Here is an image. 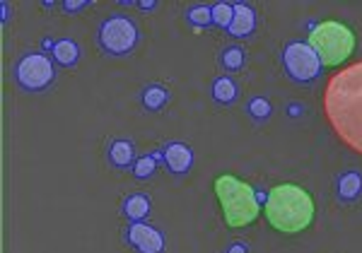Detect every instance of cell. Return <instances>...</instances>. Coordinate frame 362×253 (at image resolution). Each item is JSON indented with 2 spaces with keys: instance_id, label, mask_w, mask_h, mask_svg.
I'll return each instance as SVG.
<instances>
[{
  "instance_id": "5b68a950",
  "label": "cell",
  "mask_w": 362,
  "mask_h": 253,
  "mask_svg": "<svg viewBox=\"0 0 362 253\" xmlns=\"http://www.w3.org/2000/svg\"><path fill=\"white\" fill-rule=\"evenodd\" d=\"M140 27L133 17L124 13H114L104 17L97 27V46L109 58H126L138 49Z\"/></svg>"
},
{
  "instance_id": "2e32d148",
  "label": "cell",
  "mask_w": 362,
  "mask_h": 253,
  "mask_svg": "<svg viewBox=\"0 0 362 253\" xmlns=\"http://www.w3.org/2000/svg\"><path fill=\"white\" fill-rule=\"evenodd\" d=\"M239 97V87L237 82L230 78V75H223V78H215L213 82V99L223 107H232Z\"/></svg>"
},
{
  "instance_id": "277c9868",
  "label": "cell",
  "mask_w": 362,
  "mask_h": 253,
  "mask_svg": "<svg viewBox=\"0 0 362 253\" xmlns=\"http://www.w3.org/2000/svg\"><path fill=\"white\" fill-rule=\"evenodd\" d=\"M307 44L317 51L319 61L324 68H338L358 49V34L353 27L341 20H324L317 27H312Z\"/></svg>"
},
{
  "instance_id": "4fadbf2b",
  "label": "cell",
  "mask_w": 362,
  "mask_h": 253,
  "mask_svg": "<svg viewBox=\"0 0 362 253\" xmlns=\"http://www.w3.org/2000/svg\"><path fill=\"white\" fill-rule=\"evenodd\" d=\"M254 29H256V10L247 3H237L235 5V17H232V25L227 32H230L232 37L242 39V37H249Z\"/></svg>"
},
{
  "instance_id": "9a60e30c",
  "label": "cell",
  "mask_w": 362,
  "mask_h": 253,
  "mask_svg": "<svg viewBox=\"0 0 362 253\" xmlns=\"http://www.w3.org/2000/svg\"><path fill=\"white\" fill-rule=\"evenodd\" d=\"M169 99H172V92L165 85H157V82L145 85L140 90V104H143L145 111H162L169 104Z\"/></svg>"
},
{
  "instance_id": "8992f818",
  "label": "cell",
  "mask_w": 362,
  "mask_h": 253,
  "mask_svg": "<svg viewBox=\"0 0 362 253\" xmlns=\"http://www.w3.org/2000/svg\"><path fill=\"white\" fill-rule=\"evenodd\" d=\"M13 80L22 92L42 94L56 85V63L42 51H27L15 61Z\"/></svg>"
},
{
  "instance_id": "cb8c5ba5",
  "label": "cell",
  "mask_w": 362,
  "mask_h": 253,
  "mask_svg": "<svg viewBox=\"0 0 362 253\" xmlns=\"http://www.w3.org/2000/svg\"><path fill=\"white\" fill-rule=\"evenodd\" d=\"M138 8L140 10H143V13H153V10L157 8V3H155V0H138Z\"/></svg>"
},
{
  "instance_id": "603a6c76",
  "label": "cell",
  "mask_w": 362,
  "mask_h": 253,
  "mask_svg": "<svg viewBox=\"0 0 362 253\" xmlns=\"http://www.w3.org/2000/svg\"><path fill=\"white\" fill-rule=\"evenodd\" d=\"M225 253H249V246H247V244H242V241H235V244L227 246Z\"/></svg>"
},
{
  "instance_id": "52a82bcc",
  "label": "cell",
  "mask_w": 362,
  "mask_h": 253,
  "mask_svg": "<svg viewBox=\"0 0 362 253\" xmlns=\"http://www.w3.org/2000/svg\"><path fill=\"white\" fill-rule=\"evenodd\" d=\"M283 68L290 75V80L300 82V85H309V82L319 80L321 75V61L317 56V51L307 44V41H290L283 49Z\"/></svg>"
},
{
  "instance_id": "e0dca14e",
  "label": "cell",
  "mask_w": 362,
  "mask_h": 253,
  "mask_svg": "<svg viewBox=\"0 0 362 253\" xmlns=\"http://www.w3.org/2000/svg\"><path fill=\"white\" fill-rule=\"evenodd\" d=\"M157 160H162V152H153V155L148 152V155L138 157V162L133 164V176H136L138 181L153 179L157 172Z\"/></svg>"
},
{
  "instance_id": "6da1fadb",
  "label": "cell",
  "mask_w": 362,
  "mask_h": 253,
  "mask_svg": "<svg viewBox=\"0 0 362 253\" xmlns=\"http://www.w3.org/2000/svg\"><path fill=\"white\" fill-rule=\"evenodd\" d=\"M324 109L338 138L362 152V63L346 68L329 82Z\"/></svg>"
},
{
  "instance_id": "ffe728a7",
  "label": "cell",
  "mask_w": 362,
  "mask_h": 253,
  "mask_svg": "<svg viewBox=\"0 0 362 253\" xmlns=\"http://www.w3.org/2000/svg\"><path fill=\"white\" fill-rule=\"evenodd\" d=\"M186 22H191L194 27H210L213 25V8H208V5H194L186 13Z\"/></svg>"
},
{
  "instance_id": "3957f363",
  "label": "cell",
  "mask_w": 362,
  "mask_h": 253,
  "mask_svg": "<svg viewBox=\"0 0 362 253\" xmlns=\"http://www.w3.org/2000/svg\"><path fill=\"white\" fill-rule=\"evenodd\" d=\"M213 193L223 210V220L230 229H244L254 225L261 215V200L254 186L237 179L235 174H220L213 181Z\"/></svg>"
},
{
  "instance_id": "9c48e42d",
  "label": "cell",
  "mask_w": 362,
  "mask_h": 253,
  "mask_svg": "<svg viewBox=\"0 0 362 253\" xmlns=\"http://www.w3.org/2000/svg\"><path fill=\"white\" fill-rule=\"evenodd\" d=\"M162 162L172 174H189L194 167V150L184 143H169L162 147Z\"/></svg>"
},
{
  "instance_id": "ba28073f",
  "label": "cell",
  "mask_w": 362,
  "mask_h": 253,
  "mask_svg": "<svg viewBox=\"0 0 362 253\" xmlns=\"http://www.w3.org/2000/svg\"><path fill=\"white\" fill-rule=\"evenodd\" d=\"M124 239L136 253H165V234L145 222H131L124 232Z\"/></svg>"
},
{
  "instance_id": "d6986e66",
  "label": "cell",
  "mask_w": 362,
  "mask_h": 253,
  "mask_svg": "<svg viewBox=\"0 0 362 253\" xmlns=\"http://www.w3.org/2000/svg\"><path fill=\"white\" fill-rule=\"evenodd\" d=\"M247 111H249V116L254 121H259V123H264L271 119V114H273V107H271V102H268L266 97H254L251 102L247 104Z\"/></svg>"
},
{
  "instance_id": "8fae6325",
  "label": "cell",
  "mask_w": 362,
  "mask_h": 253,
  "mask_svg": "<svg viewBox=\"0 0 362 253\" xmlns=\"http://www.w3.org/2000/svg\"><path fill=\"white\" fill-rule=\"evenodd\" d=\"M336 196L341 203H355L362 198V174L358 169L341 172L336 179Z\"/></svg>"
},
{
  "instance_id": "44dd1931",
  "label": "cell",
  "mask_w": 362,
  "mask_h": 253,
  "mask_svg": "<svg viewBox=\"0 0 362 253\" xmlns=\"http://www.w3.org/2000/svg\"><path fill=\"white\" fill-rule=\"evenodd\" d=\"M232 17H235V5L230 3H218L213 5V25L220 29H230Z\"/></svg>"
},
{
  "instance_id": "7a4b0ae2",
  "label": "cell",
  "mask_w": 362,
  "mask_h": 253,
  "mask_svg": "<svg viewBox=\"0 0 362 253\" xmlns=\"http://www.w3.org/2000/svg\"><path fill=\"white\" fill-rule=\"evenodd\" d=\"M317 200L300 184H278L266 198V220L276 232L297 237L314 225Z\"/></svg>"
},
{
  "instance_id": "d4e9b609",
  "label": "cell",
  "mask_w": 362,
  "mask_h": 253,
  "mask_svg": "<svg viewBox=\"0 0 362 253\" xmlns=\"http://www.w3.org/2000/svg\"><path fill=\"white\" fill-rule=\"evenodd\" d=\"M8 20H10V5L3 3V22H8Z\"/></svg>"
},
{
  "instance_id": "ac0fdd59",
  "label": "cell",
  "mask_w": 362,
  "mask_h": 253,
  "mask_svg": "<svg viewBox=\"0 0 362 253\" xmlns=\"http://www.w3.org/2000/svg\"><path fill=\"white\" fill-rule=\"evenodd\" d=\"M244 63H247V54H244L242 46H227L220 54V66H223L227 73H235V70H242Z\"/></svg>"
},
{
  "instance_id": "7402d4cb",
  "label": "cell",
  "mask_w": 362,
  "mask_h": 253,
  "mask_svg": "<svg viewBox=\"0 0 362 253\" xmlns=\"http://www.w3.org/2000/svg\"><path fill=\"white\" fill-rule=\"evenodd\" d=\"M87 5H90V0H66V3H63V13H68V15L80 13Z\"/></svg>"
},
{
  "instance_id": "5bb4252c",
  "label": "cell",
  "mask_w": 362,
  "mask_h": 253,
  "mask_svg": "<svg viewBox=\"0 0 362 253\" xmlns=\"http://www.w3.org/2000/svg\"><path fill=\"white\" fill-rule=\"evenodd\" d=\"M150 210H153V203H150L148 193H133L121 203V215L128 222H143L150 215Z\"/></svg>"
},
{
  "instance_id": "30bf717a",
  "label": "cell",
  "mask_w": 362,
  "mask_h": 253,
  "mask_svg": "<svg viewBox=\"0 0 362 253\" xmlns=\"http://www.w3.org/2000/svg\"><path fill=\"white\" fill-rule=\"evenodd\" d=\"M107 160H109V164H112L114 169H119V172L131 169L133 164L138 162L136 143H133V140H128V138L112 140V145H109V150H107Z\"/></svg>"
},
{
  "instance_id": "7c38bea8",
  "label": "cell",
  "mask_w": 362,
  "mask_h": 253,
  "mask_svg": "<svg viewBox=\"0 0 362 253\" xmlns=\"http://www.w3.org/2000/svg\"><path fill=\"white\" fill-rule=\"evenodd\" d=\"M80 56H83L80 44L70 37L56 39L54 46H51V58H54V63L61 68H75L80 63Z\"/></svg>"
}]
</instances>
